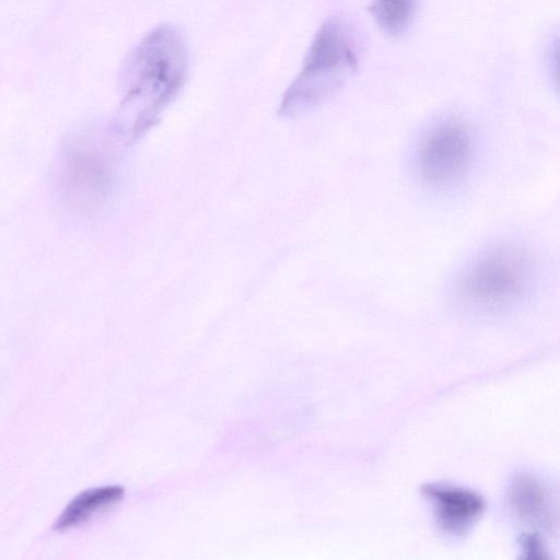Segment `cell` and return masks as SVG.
Returning a JSON list of instances; mask_svg holds the SVG:
<instances>
[{"instance_id":"1","label":"cell","mask_w":560,"mask_h":560,"mask_svg":"<svg viewBox=\"0 0 560 560\" xmlns=\"http://www.w3.org/2000/svg\"><path fill=\"white\" fill-rule=\"evenodd\" d=\"M187 72V50L179 32L160 25L133 48L122 69L127 105H138L144 126L177 94Z\"/></svg>"},{"instance_id":"2","label":"cell","mask_w":560,"mask_h":560,"mask_svg":"<svg viewBox=\"0 0 560 560\" xmlns=\"http://www.w3.org/2000/svg\"><path fill=\"white\" fill-rule=\"evenodd\" d=\"M537 282V265L525 248L498 244L477 254L459 273L458 300L477 311L501 312L523 302Z\"/></svg>"},{"instance_id":"3","label":"cell","mask_w":560,"mask_h":560,"mask_svg":"<svg viewBox=\"0 0 560 560\" xmlns=\"http://www.w3.org/2000/svg\"><path fill=\"white\" fill-rule=\"evenodd\" d=\"M358 58L350 32L337 19L323 23L285 92L281 112L294 115L311 109L338 92L355 71Z\"/></svg>"},{"instance_id":"4","label":"cell","mask_w":560,"mask_h":560,"mask_svg":"<svg viewBox=\"0 0 560 560\" xmlns=\"http://www.w3.org/2000/svg\"><path fill=\"white\" fill-rule=\"evenodd\" d=\"M472 160V139L459 121L447 120L430 128L421 138L416 152L420 178L435 188L459 182Z\"/></svg>"},{"instance_id":"5","label":"cell","mask_w":560,"mask_h":560,"mask_svg":"<svg viewBox=\"0 0 560 560\" xmlns=\"http://www.w3.org/2000/svg\"><path fill=\"white\" fill-rule=\"evenodd\" d=\"M422 493L433 504L439 527L454 536L466 534L486 508L479 494L460 487L427 485L422 488Z\"/></svg>"},{"instance_id":"6","label":"cell","mask_w":560,"mask_h":560,"mask_svg":"<svg viewBox=\"0 0 560 560\" xmlns=\"http://www.w3.org/2000/svg\"><path fill=\"white\" fill-rule=\"evenodd\" d=\"M510 505L515 514L532 525L550 526L553 512L551 498L544 485L529 475H521L509 489Z\"/></svg>"},{"instance_id":"7","label":"cell","mask_w":560,"mask_h":560,"mask_svg":"<svg viewBox=\"0 0 560 560\" xmlns=\"http://www.w3.org/2000/svg\"><path fill=\"white\" fill-rule=\"evenodd\" d=\"M125 494L121 486H103L77 494L54 524V530H67L88 522L93 515L117 503Z\"/></svg>"},{"instance_id":"8","label":"cell","mask_w":560,"mask_h":560,"mask_svg":"<svg viewBox=\"0 0 560 560\" xmlns=\"http://www.w3.org/2000/svg\"><path fill=\"white\" fill-rule=\"evenodd\" d=\"M417 8L418 0H371L369 10L385 34L397 37L408 31Z\"/></svg>"}]
</instances>
